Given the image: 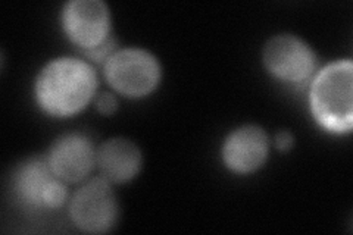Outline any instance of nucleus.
Segmentation results:
<instances>
[{"instance_id": "1", "label": "nucleus", "mask_w": 353, "mask_h": 235, "mask_svg": "<svg viewBox=\"0 0 353 235\" xmlns=\"http://www.w3.org/2000/svg\"><path fill=\"white\" fill-rule=\"evenodd\" d=\"M97 87L94 70L77 58L49 62L36 80L39 106L54 116H70L84 109Z\"/></svg>"}, {"instance_id": "2", "label": "nucleus", "mask_w": 353, "mask_h": 235, "mask_svg": "<svg viewBox=\"0 0 353 235\" xmlns=\"http://www.w3.org/2000/svg\"><path fill=\"white\" fill-rule=\"evenodd\" d=\"M314 116L325 130L349 132L353 122V65L336 61L321 70L311 87Z\"/></svg>"}, {"instance_id": "3", "label": "nucleus", "mask_w": 353, "mask_h": 235, "mask_svg": "<svg viewBox=\"0 0 353 235\" xmlns=\"http://www.w3.org/2000/svg\"><path fill=\"white\" fill-rule=\"evenodd\" d=\"M105 76L118 93L127 97H143L159 84L161 66L158 59L145 49H121L109 56Z\"/></svg>"}, {"instance_id": "4", "label": "nucleus", "mask_w": 353, "mask_h": 235, "mask_svg": "<svg viewBox=\"0 0 353 235\" xmlns=\"http://www.w3.org/2000/svg\"><path fill=\"white\" fill-rule=\"evenodd\" d=\"M70 216L84 232L102 234L115 225L118 200L106 178H94L77 190L71 198Z\"/></svg>"}, {"instance_id": "5", "label": "nucleus", "mask_w": 353, "mask_h": 235, "mask_svg": "<svg viewBox=\"0 0 353 235\" xmlns=\"http://www.w3.org/2000/svg\"><path fill=\"white\" fill-rule=\"evenodd\" d=\"M62 25L75 44L94 49L110 37L109 8L102 0H71L62 10Z\"/></svg>"}, {"instance_id": "6", "label": "nucleus", "mask_w": 353, "mask_h": 235, "mask_svg": "<svg viewBox=\"0 0 353 235\" xmlns=\"http://www.w3.org/2000/svg\"><path fill=\"white\" fill-rule=\"evenodd\" d=\"M263 62L271 74L290 83L306 80L316 66L312 49L293 34H279L270 39L263 49Z\"/></svg>"}, {"instance_id": "7", "label": "nucleus", "mask_w": 353, "mask_h": 235, "mask_svg": "<svg viewBox=\"0 0 353 235\" xmlns=\"http://www.w3.org/2000/svg\"><path fill=\"white\" fill-rule=\"evenodd\" d=\"M53 174L65 183H79L96 165V150L84 134H65L53 143L48 154Z\"/></svg>"}, {"instance_id": "8", "label": "nucleus", "mask_w": 353, "mask_h": 235, "mask_svg": "<svg viewBox=\"0 0 353 235\" xmlns=\"http://www.w3.org/2000/svg\"><path fill=\"white\" fill-rule=\"evenodd\" d=\"M268 156V137L261 127L245 125L225 139L223 159L228 170L249 174L263 165Z\"/></svg>"}, {"instance_id": "9", "label": "nucleus", "mask_w": 353, "mask_h": 235, "mask_svg": "<svg viewBox=\"0 0 353 235\" xmlns=\"http://www.w3.org/2000/svg\"><path fill=\"white\" fill-rule=\"evenodd\" d=\"M141 152L127 139H110L96 152V165L109 183H127L141 167Z\"/></svg>"}, {"instance_id": "10", "label": "nucleus", "mask_w": 353, "mask_h": 235, "mask_svg": "<svg viewBox=\"0 0 353 235\" xmlns=\"http://www.w3.org/2000/svg\"><path fill=\"white\" fill-rule=\"evenodd\" d=\"M57 178L48 162V158H36L22 163L14 175V192L22 205L30 209L44 207V192Z\"/></svg>"}, {"instance_id": "11", "label": "nucleus", "mask_w": 353, "mask_h": 235, "mask_svg": "<svg viewBox=\"0 0 353 235\" xmlns=\"http://www.w3.org/2000/svg\"><path fill=\"white\" fill-rule=\"evenodd\" d=\"M96 108L103 115H110L118 109V99L112 93H102L96 99Z\"/></svg>"}, {"instance_id": "12", "label": "nucleus", "mask_w": 353, "mask_h": 235, "mask_svg": "<svg viewBox=\"0 0 353 235\" xmlns=\"http://www.w3.org/2000/svg\"><path fill=\"white\" fill-rule=\"evenodd\" d=\"M293 141H294V139L292 136V132H289V131H280L277 136H275V145H277V147L283 152L292 149Z\"/></svg>"}]
</instances>
